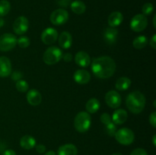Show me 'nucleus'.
Listing matches in <instances>:
<instances>
[{
	"label": "nucleus",
	"instance_id": "38",
	"mask_svg": "<svg viewBox=\"0 0 156 155\" xmlns=\"http://www.w3.org/2000/svg\"><path fill=\"white\" fill-rule=\"evenodd\" d=\"M149 44H150V46L152 47V49L155 50L156 49V34H153V36H152V38L150 39Z\"/></svg>",
	"mask_w": 156,
	"mask_h": 155
},
{
	"label": "nucleus",
	"instance_id": "16",
	"mask_svg": "<svg viewBox=\"0 0 156 155\" xmlns=\"http://www.w3.org/2000/svg\"><path fill=\"white\" fill-rule=\"evenodd\" d=\"M58 42H59V46L62 47V49L70 48L73 44V36L71 33L68 31H63L58 36Z\"/></svg>",
	"mask_w": 156,
	"mask_h": 155
},
{
	"label": "nucleus",
	"instance_id": "39",
	"mask_svg": "<svg viewBox=\"0 0 156 155\" xmlns=\"http://www.w3.org/2000/svg\"><path fill=\"white\" fill-rule=\"evenodd\" d=\"M2 155H16V153L12 149H7L3 152Z\"/></svg>",
	"mask_w": 156,
	"mask_h": 155
},
{
	"label": "nucleus",
	"instance_id": "26",
	"mask_svg": "<svg viewBox=\"0 0 156 155\" xmlns=\"http://www.w3.org/2000/svg\"><path fill=\"white\" fill-rule=\"evenodd\" d=\"M11 4L8 0L0 1V17L5 16L10 12Z\"/></svg>",
	"mask_w": 156,
	"mask_h": 155
},
{
	"label": "nucleus",
	"instance_id": "28",
	"mask_svg": "<svg viewBox=\"0 0 156 155\" xmlns=\"http://www.w3.org/2000/svg\"><path fill=\"white\" fill-rule=\"evenodd\" d=\"M30 39H29L27 36H20V37L18 39V40H17V44H18L21 48H23V49L27 48V47L30 46Z\"/></svg>",
	"mask_w": 156,
	"mask_h": 155
},
{
	"label": "nucleus",
	"instance_id": "23",
	"mask_svg": "<svg viewBox=\"0 0 156 155\" xmlns=\"http://www.w3.org/2000/svg\"><path fill=\"white\" fill-rule=\"evenodd\" d=\"M70 7H71V10L77 15H82V14L85 13V10H86L85 4L80 0H76V1L73 2L70 5Z\"/></svg>",
	"mask_w": 156,
	"mask_h": 155
},
{
	"label": "nucleus",
	"instance_id": "27",
	"mask_svg": "<svg viewBox=\"0 0 156 155\" xmlns=\"http://www.w3.org/2000/svg\"><path fill=\"white\" fill-rule=\"evenodd\" d=\"M15 87H16V89L18 90L19 92L21 93H24V92H27L28 91V88H29V85L27 84V82L26 81L21 80L18 81L15 84Z\"/></svg>",
	"mask_w": 156,
	"mask_h": 155
},
{
	"label": "nucleus",
	"instance_id": "44",
	"mask_svg": "<svg viewBox=\"0 0 156 155\" xmlns=\"http://www.w3.org/2000/svg\"><path fill=\"white\" fill-rule=\"evenodd\" d=\"M111 155H123V154H122V153H113V154H111Z\"/></svg>",
	"mask_w": 156,
	"mask_h": 155
},
{
	"label": "nucleus",
	"instance_id": "40",
	"mask_svg": "<svg viewBox=\"0 0 156 155\" xmlns=\"http://www.w3.org/2000/svg\"><path fill=\"white\" fill-rule=\"evenodd\" d=\"M44 155H56V154L53 150H49V151H47V153H45V154Z\"/></svg>",
	"mask_w": 156,
	"mask_h": 155
},
{
	"label": "nucleus",
	"instance_id": "22",
	"mask_svg": "<svg viewBox=\"0 0 156 155\" xmlns=\"http://www.w3.org/2000/svg\"><path fill=\"white\" fill-rule=\"evenodd\" d=\"M101 103L98 99L96 98H91L87 101L85 108H86L87 112L88 113H95L100 109Z\"/></svg>",
	"mask_w": 156,
	"mask_h": 155
},
{
	"label": "nucleus",
	"instance_id": "24",
	"mask_svg": "<svg viewBox=\"0 0 156 155\" xmlns=\"http://www.w3.org/2000/svg\"><path fill=\"white\" fill-rule=\"evenodd\" d=\"M131 85V80L127 77H121L117 79L115 84V87L117 90L120 91H124L127 90Z\"/></svg>",
	"mask_w": 156,
	"mask_h": 155
},
{
	"label": "nucleus",
	"instance_id": "2",
	"mask_svg": "<svg viewBox=\"0 0 156 155\" xmlns=\"http://www.w3.org/2000/svg\"><path fill=\"white\" fill-rule=\"evenodd\" d=\"M146 102L144 94L138 91L129 93L126 99V107L133 114L141 113L146 106Z\"/></svg>",
	"mask_w": 156,
	"mask_h": 155
},
{
	"label": "nucleus",
	"instance_id": "7",
	"mask_svg": "<svg viewBox=\"0 0 156 155\" xmlns=\"http://www.w3.org/2000/svg\"><path fill=\"white\" fill-rule=\"evenodd\" d=\"M148 25V19L146 15L143 14H138L136 15L133 18L131 19L130 26L131 30L135 32H141L146 28Z\"/></svg>",
	"mask_w": 156,
	"mask_h": 155
},
{
	"label": "nucleus",
	"instance_id": "45",
	"mask_svg": "<svg viewBox=\"0 0 156 155\" xmlns=\"http://www.w3.org/2000/svg\"><path fill=\"white\" fill-rule=\"evenodd\" d=\"M155 100H154V107H155Z\"/></svg>",
	"mask_w": 156,
	"mask_h": 155
},
{
	"label": "nucleus",
	"instance_id": "9",
	"mask_svg": "<svg viewBox=\"0 0 156 155\" xmlns=\"http://www.w3.org/2000/svg\"><path fill=\"white\" fill-rule=\"evenodd\" d=\"M121 97L117 91L111 90L105 94V102L112 109H117L121 105Z\"/></svg>",
	"mask_w": 156,
	"mask_h": 155
},
{
	"label": "nucleus",
	"instance_id": "35",
	"mask_svg": "<svg viewBox=\"0 0 156 155\" xmlns=\"http://www.w3.org/2000/svg\"><path fill=\"white\" fill-rule=\"evenodd\" d=\"M56 1L59 6L63 8L68 7L69 5H70V2H71V0H56Z\"/></svg>",
	"mask_w": 156,
	"mask_h": 155
},
{
	"label": "nucleus",
	"instance_id": "12",
	"mask_svg": "<svg viewBox=\"0 0 156 155\" xmlns=\"http://www.w3.org/2000/svg\"><path fill=\"white\" fill-rule=\"evenodd\" d=\"M12 73V63L6 56L0 57V77H9Z\"/></svg>",
	"mask_w": 156,
	"mask_h": 155
},
{
	"label": "nucleus",
	"instance_id": "1",
	"mask_svg": "<svg viewBox=\"0 0 156 155\" xmlns=\"http://www.w3.org/2000/svg\"><path fill=\"white\" fill-rule=\"evenodd\" d=\"M91 68L94 76L101 79H108L115 72L116 62L110 56H100L93 60Z\"/></svg>",
	"mask_w": 156,
	"mask_h": 155
},
{
	"label": "nucleus",
	"instance_id": "5",
	"mask_svg": "<svg viewBox=\"0 0 156 155\" xmlns=\"http://www.w3.org/2000/svg\"><path fill=\"white\" fill-rule=\"evenodd\" d=\"M114 137L117 142L122 145H129L135 139L133 132L128 128H122L117 130Z\"/></svg>",
	"mask_w": 156,
	"mask_h": 155
},
{
	"label": "nucleus",
	"instance_id": "18",
	"mask_svg": "<svg viewBox=\"0 0 156 155\" xmlns=\"http://www.w3.org/2000/svg\"><path fill=\"white\" fill-rule=\"evenodd\" d=\"M127 117V112L125 109H117L113 113L111 120L115 125H122L126 121Z\"/></svg>",
	"mask_w": 156,
	"mask_h": 155
},
{
	"label": "nucleus",
	"instance_id": "6",
	"mask_svg": "<svg viewBox=\"0 0 156 155\" xmlns=\"http://www.w3.org/2000/svg\"><path fill=\"white\" fill-rule=\"evenodd\" d=\"M17 37L10 33H5L0 36V51L8 52L12 50L17 45Z\"/></svg>",
	"mask_w": 156,
	"mask_h": 155
},
{
	"label": "nucleus",
	"instance_id": "4",
	"mask_svg": "<svg viewBox=\"0 0 156 155\" xmlns=\"http://www.w3.org/2000/svg\"><path fill=\"white\" fill-rule=\"evenodd\" d=\"M62 52L59 47L53 46L45 50L43 56V60L47 65H52L56 64L62 59Z\"/></svg>",
	"mask_w": 156,
	"mask_h": 155
},
{
	"label": "nucleus",
	"instance_id": "19",
	"mask_svg": "<svg viewBox=\"0 0 156 155\" xmlns=\"http://www.w3.org/2000/svg\"><path fill=\"white\" fill-rule=\"evenodd\" d=\"M123 21V14L120 12H114L109 15L108 23L111 27H116L120 25Z\"/></svg>",
	"mask_w": 156,
	"mask_h": 155
},
{
	"label": "nucleus",
	"instance_id": "14",
	"mask_svg": "<svg viewBox=\"0 0 156 155\" xmlns=\"http://www.w3.org/2000/svg\"><path fill=\"white\" fill-rule=\"evenodd\" d=\"M27 103L31 106H38L42 101L41 94L36 89L29 90L26 95Z\"/></svg>",
	"mask_w": 156,
	"mask_h": 155
},
{
	"label": "nucleus",
	"instance_id": "33",
	"mask_svg": "<svg viewBox=\"0 0 156 155\" xmlns=\"http://www.w3.org/2000/svg\"><path fill=\"white\" fill-rule=\"evenodd\" d=\"M130 155H148V153L145 149L136 148L131 152Z\"/></svg>",
	"mask_w": 156,
	"mask_h": 155
},
{
	"label": "nucleus",
	"instance_id": "29",
	"mask_svg": "<svg viewBox=\"0 0 156 155\" xmlns=\"http://www.w3.org/2000/svg\"><path fill=\"white\" fill-rule=\"evenodd\" d=\"M105 131H106L107 134L108 135L111 137L114 136L116 132H117V126H116V125L114 122H111V123L105 126Z\"/></svg>",
	"mask_w": 156,
	"mask_h": 155
},
{
	"label": "nucleus",
	"instance_id": "36",
	"mask_svg": "<svg viewBox=\"0 0 156 155\" xmlns=\"http://www.w3.org/2000/svg\"><path fill=\"white\" fill-rule=\"evenodd\" d=\"M35 148H36L37 152L39 153H44L46 151V147L44 144H37L35 146Z\"/></svg>",
	"mask_w": 156,
	"mask_h": 155
},
{
	"label": "nucleus",
	"instance_id": "31",
	"mask_svg": "<svg viewBox=\"0 0 156 155\" xmlns=\"http://www.w3.org/2000/svg\"><path fill=\"white\" fill-rule=\"evenodd\" d=\"M100 119H101V122L103 123V124H105V126L108 124H109V123H111V122H112L111 115H110L108 113H107V112H104V113L101 115Z\"/></svg>",
	"mask_w": 156,
	"mask_h": 155
},
{
	"label": "nucleus",
	"instance_id": "15",
	"mask_svg": "<svg viewBox=\"0 0 156 155\" xmlns=\"http://www.w3.org/2000/svg\"><path fill=\"white\" fill-rule=\"evenodd\" d=\"M75 62L79 66L86 68L90 65L91 58L90 56L85 51H79L75 56Z\"/></svg>",
	"mask_w": 156,
	"mask_h": 155
},
{
	"label": "nucleus",
	"instance_id": "11",
	"mask_svg": "<svg viewBox=\"0 0 156 155\" xmlns=\"http://www.w3.org/2000/svg\"><path fill=\"white\" fill-rule=\"evenodd\" d=\"M58 32L53 27H47L41 34V40L46 45H51L54 43L58 39Z\"/></svg>",
	"mask_w": 156,
	"mask_h": 155
},
{
	"label": "nucleus",
	"instance_id": "41",
	"mask_svg": "<svg viewBox=\"0 0 156 155\" xmlns=\"http://www.w3.org/2000/svg\"><path fill=\"white\" fill-rule=\"evenodd\" d=\"M155 139H156V135H154L153 137H152V143H153V145L156 146V142H155Z\"/></svg>",
	"mask_w": 156,
	"mask_h": 155
},
{
	"label": "nucleus",
	"instance_id": "25",
	"mask_svg": "<svg viewBox=\"0 0 156 155\" xmlns=\"http://www.w3.org/2000/svg\"><path fill=\"white\" fill-rule=\"evenodd\" d=\"M148 44V39L146 36H136L133 41V46L136 50H142L145 48Z\"/></svg>",
	"mask_w": 156,
	"mask_h": 155
},
{
	"label": "nucleus",
	"instance_id": "43",
	"mask_svg": "<svg viewBox=\"0 0 156 155\" xmlns=\"http://www.w3.org/2000/svg\"><path fill=\"white\" fill-rule=\"evenodd\" d=\"M3 24H4V21L2 18H0V27L3 26Z\"/></svg>",
	"mask_w": 156,
	"mask_h": 155
},
{
	"label": "nucleus",
	"instance_id": "21",
	"mask_svg": "<svg viewBox=\"0 0 156 155\" xmlns=\"http://www.w3.org/2000/svg\"><path fill=\"white\" fill-rule=\"evenodd\" d=\"M20 146L25 150H30L36 146V140L31 135H24L20 140Z\"/></svg>",
	"mask_w": 156,
	"mask_h": 155
},
{
	"label": "nucleus",
	"instance_id": "17",
	"mask_svg": "<svg viewBox=\"0 0 156 155\" xmlns=\"http://www.w3.org/2000/svg\"><path fill=\"white\" fill-rule=\"evenodd\" d=\"M118 37V30L115 27H108L104 32V39L108 44L115 43Z\"/></svg>",
	"mask_w": 156,
	"mask_h": 155
},
{
	"label": "nucleus",
	"instance_id": "8",
	"mask_svg": "<svg viewBox=\"0 0 156 155\" xmlns=\"http://www.w3.org/2000/svg\"><path fill=\"white\" fill-rule=\"evenodd\" d=\"M50 21L56 26L62 25L66 24L69 19V13L63 9H58L53 11L50 17Z\"/></svg>",
	"mask_w": 156,
	"mask_h": 155
},
{
	"label": "nucleus",
	"instance_id": "32",
	"mask_svg": "<svg viewBox=\"0 0 156 155\" xmlns=\"http://www.w3.org/2000/svg\"><path fill=\"white\" fill-rule=\"evenodd\" d=\"M11 76H12V79L15 81H18L21 80V78H22L23 74L21 71H15L14 72L11 73Z\"/></svg>",
	"mask_w": 156,
	"mask_h": 155
},
{
	"label": "nucleus",
	"instance_id": "37",
	"mask_svg": "<svg viewBox=\"0 0 156 155\" xmlns=\"http://www.w3.org/2000/svg\"><path fill=\"white\" fill-rule=\"evenodd\" d=\"M62 59H63V60L65 61V62H69L73 60V55L69 53H66L64 56L62 55Z\"/></svg>",
	"mask_w": 156,
	"mask_h": 155
},
{
	"label": "nucleus",
	"instance_id": "34",
	"mask_svg": "<svg viewBox=\"0 0 156 155\" xmlns=\"http://www.w3.org/2000/svg\"><path fill=\"white\" fill-rule=\"evenodd\" d=\"M149 123L153 128L156 127V112H153L149 115Z\"/></svg>",
	"mask_w": 156,
	"mask_h": 155
},
{
	"label": "nucleus",
	"instance_id": "13",
	"mask_svg": "<svg viewBox=\"0 0 156 155\" xmlns=\"http://www.w3.org/2000/svg\"><path fill=\"white\" fill-rule=\"evenodd\" d=\"M73 78L79 84H86L91 80V74L86 70L79 69L74 73Z\"/></svg>",
	"mask_w": 156,
	"mask_h": 155
},
{
	"label": "nucleus",
	"instance_id": "10",
	"mask_svg": "<svg viewBox=\"0 0 156 155\" xmlns=\"http://www.w3.org/2000/svg\"><path fill=\"white\" fill-rule=\"evenodd\" d=\"M29 27V21L26 17L19 16L13 23V30L16 34L22 35L27 31Z\"/></svg>",
	"mask_w": 156,
	"mask_h": 155
},
{
	"label": "nucleus",
	"instance_id": "42",
	"mask_svg": "<svg viewBox=\"0 0 156 155\" xmlns=\"http://www.w3.org/2000/svg\"><path fill=\"white\" fill-rule=\"evenodd\" d=\"M155 19H156V15H155L153 18V25H154V27H156V24H155Z\"/></svg>",
	"mask_w": 156,
	"mask_h": 155
},
{
	"label": "nucleus",
	"instance_id": "3",
	"mask_svg": "<svg viewBox=\"0 0 156 155\" xmlns=\"http://www.w3.org/2000/svg\"><path fill=\"white\" fill-rule=\"evenodd\" d=\"M91 124V117L87 112H79L74 119L75 129L80 133H85L89 130Z\"/></svg>",
	"mask_w": 156,
	"mask_h": 155
},
{
	"label": "nucleus",
	"instance_id": "30",
	"mask_svg": "<svg viewBox=\"0 0 156 155\" xmlns=\"http://www.w3.org/2000/svg\"><path fill=\"white\" fill-rule=\"evenodd\" d=\"M154 10L153 5L150 2H147L143 6L142 8V12H143V15H150L152 13Z\"/></svg>",
	"mask_w": 156,
	"mask_h": 155
},
{
	"label": "nucleus",
	"instance_id": "20",
	"mask_svg": "<svg viewBox=\"0 0 156 155\" xmlns=\"http://www.w3.org/2000/svg\"><path fill=\"white\" fill-rule=\"evenodd\" d=\"M77 147L73 144H63L57 150V155H77Z\"/></svg>",
	"mask_w": 156,
	"mask_h": 155
}]
</instances>
